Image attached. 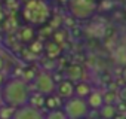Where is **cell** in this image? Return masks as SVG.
<instances>
[{
	"instance_id": "2",
	"label": "cell",
	"mask_w": 126,
	"mask_h": 119,
	"mask_svg": "<svg viewBox=\"0 0 126 119\" xmlns=\"http://www.w3.org/2000/svg\"><path fill=\"white\" fill-rule=\"evenodd\" d=\"M52 15L50 5L46 0H27L21 6V17L25 21V24L31 27H40L45 25Z\"/></svg>"
},
{
	"instance_id": "15",
	"label": "cell",
	"mask_w": 126,
	"mask_h": 119,
	"mask_svg": "<svg viewBox=\"0 0 126 119\" xmlns=\"http://www.w3.org/2000/svg\"><path fill=\"white\" fill-rule=\"evenodd\" d=\"M45 98H46L45 95H42L39 92H33L31 97H30L28 104L33 106V107H36V109H39V110H42V109H45Z\"/></svg>"
},
{
	"instance_id": "27",
	"label": "cell",
	"mask_w": 126,
	"mask_h": 119,
	"mask_svg": "<svg viewBox=\"0 0 126 119\" xmlns=\"http://www.w3.org/2000/svg\"><path fill=\"white\" fill-rule=\"evenodd\" d=\"M83 119H88V118H83Z\"/></svg>"
},
{
	"instance_id": "13",
	"label": "cell",
	"mask_w": 126,
	"mask_h": 119,
	"mask_svg": "<svg viewBox=\"0 0 126 119\" xmlns=\"http://www.w3.org/2000/svg\"><path fill=\"white\" fill-rule=\"evenodd\" d=\"M62 106H64V100H62L61 97H58L56 94L47 95V97L45 98V109H46L47 112L62 109Z\"/></svg>"
},
{
	"instance_id": "10",
	"label": "cell",
	"mask_w": 126,
	"mask_h": 119,
	"mask_svg": "<svg viewBox=\"0 0 126 119\" xmlns=\"http://www.w3.org/2000/svg\"><path fill=\"white\" fill-rule=\"evenodd\" d=\"M86 103H88V106H89L91 110H98V112H99V109L105 104V101H104V94L94 89V91L91 92V95L86 98Z\"/></svg>"
},
{
	"instance_id": "8",
	"label": "cell",
	"mask_w": 126,
	"mask_h": 119,
	"mask_svg": "<svg viewBox=\"0 0 126 119\" xmlns=\"http://www.w3.org/2000/svg\"><path fill=\"white\" fill-rule=\"evenodd\" d=\"M16 36H18V39H19L22 43H28V45H30V43L36 39V28L31 27V25H28V24L21 25V27L18 28Z\"/></svg>"
},
{
	"instance_id": "16",
	"label": "cell",
	"mask_w": 126,
	"mask_h": 119,
	"mask_svg": "<svg viewBox=\"0 0 126 119\" xmlns=\"http://www.w3.org/2000/svg\"><path fill=\"white\" fill-rule=\"evenodd\" d=\"M15 110H16L15 107H11L8 104H2L0 106V119H12Z\"/></svg>"
},
{
	"instance_id": "22",
	"label": "cell",
	"mask_w": 126,
	"mask_h": 119,
	"mask_svg": "<svg viewBox=\"0 0 126 119\" xmlns=\"http://www.w3.org/2000/svg\"><path fill=\"white\" fill-rule=\"evenodd\" d=\"M8 79H6V76H5V73L3 72H0V88H2L3 85H5V82H6Z\"/></svg>"
},
{
	"instance_id": "25",
	"label": "cell",
	"mask_w": 126,
	"mask_h": 119,
	"mask_svg": "<svg viewBox=\"0 0 126 119\" xmlns=\"http://www.w3.org/2000/svg\"><path fill=\"white\" fill-rule=\"evenodd\" d=\"M122 79H123V82L126 83V66H125L123 70H122Z\"/></svg>"
},
{
	"instance_id": "1",
	"label": "cell",
	"mask_w": 126,
	"mask_h": 119,
	"mask_svg": "<svg viewBox=\"0 0 126 119\" xmlns=\"http://www.w3.org/2000/svg\"><path fill=\"white\" fill-rule=\"evenodd\" d=\"M3 104H8L11 107L19 109L22 106H27L31 97V91L27 82H24L21 78H11L5 82V85L0 88Z\"/></svg>"
},
{
	"instance_id": "7",
	"label": "cell",
	"mask_w": 126,
	"mask_h": 119,
	"mask_svg": "<svg viewBox=\"0 0 126 119\" xmlns=\"http://www.w3.org/2000/svg\"><path fill=\"white\" fill-rule=\"evenodd\" d=\"M55 94L58 97H61L64 101L68 100V98H71V97H74V82H71L68 79L61 80L59 83H56Z\"/></svg>"
},
{
	"instance_id": "19",
	"label": "cell",
	"mask_w": 126,
	"mask_h": 119,
	"mask_svg": "<svg viewBox=\"0 0 126 119\" xmlns=\"http://www.w3.org/2000/svg\"><path fill=\"white\" fill-rule=\"evenodd\" d=\"M36 76H37V73H36L33 69H24L21 79H22L24 82H27V83H33V80L36 79Z\"/></svg>"
},
{
	"instance_id": "18",
	"label": "cell",
	"mask_w": 126,
	"mask_h": 119,
	"mask_svg": "<svg viewBox=\"0 0 126 119\" xmlns=\"http://www.w3.org/2000/svg\"><path fill=\"white\" fill-rule=\"evenodd\" d=\"M45 119H68V116L65 115V112L62 109L58 110H50L45 115Z\"/></svg>"
},
{
	"instance_id": "23",
	"label": "cell",
	"mask_w": 126,
	"mask_h": 119,
	"mask_svg": "<svg viewBox=\"0 0 126 119\" xmlns=\"http://www.w3.org/2000/svg\"><path fill=\"white\" fill-rule=\"evenodd\" d=\"M3 69H5V58L0 55V72H3Z\"/></svg>"
},
{
	"instance_id": "21",
	"label": "cell",
	"mask_w": 126,
	"mask_h": 119,
	"mask_svg": "<svg viewBox=\"0 0 126 119\" xmlns=\"http://www.w3.org/2000/svg\"><path fill=\"white\" fill-rule=\"evenodd\" d=\"M119 100L120 101H123V103H126V85L125 86H122L120 89H119Z\"/></svg>"
},
{
	"instance_id": "12",
	"label": "cell",
	"mask_w": 126,
	"mask_h": 119,
	"mask_svg": "<svg viewBox=\"0 0 126 119\" xmlns=\"http://www.w3.org/2000/svg\"><path fill=\"white\" fill-rule=\"evenodd\" d=\"M92 91H94V88H92L91 82H88V80H85V79L74 83V95H76V97H80V98H85V100H86V98L91 95Z\"/></svg>"
},
{
	"instance_id": "9",
	"label": "cell",
	"mask_w": 126,
	"mask_h": 119,
	"mask_svg": "<svg viewBox=\"0 0 126 119\" xmlns=\"http://www.w3.org/2000/svg\"><path fill=\"white\" fill-rule=\"evenodd\" d=\"M43 52L46 54V58L47 60H56L61 54H62V45H59V43H56L55 40H47L46 43H45V49H43Z\"/></svg>"
},
{
	"instance_id": "11",
	"label": "cell",
	"mask_w": 126,
	"mask_h": 119,
	"mask_svg": "<svg viewBox=\"0 0 126 119\" xmlns=\"http://www.w3.org/2000/svg\"><path fill=\"white\" fill-rule=\"evenodd\" d=\"M65 75H67L68 80H71V82L76 83V82L83 80V78H85V69L80 64H71V66H68Z\"/></svg>"
},
{
	"instance_id": "6",
	"label": "cell",
	"mask_w": 126,
	"mask_h": 119,
	"mask_svg": "<svg viewBox=\"0 0 126 119\" xmlns=\"http://www.w3.org/2000/svg\"><path fill=\"white\" fill-rule=\"evenodd\" d=\"M12 119H45V113L30 104L22 106L15 110Z\"/></svg>"
},
{
	"instance_id": "5",
	"label": "cell",
	"mask_w": 126,
	"mask_h": 119,
	"mask_svg": "<svg viewBox=\"0 0 126 119\" xmlns=\"http://www.w3.org/2000/svg\"><path fill=\"white\" fill-rule=\"evenodd\" d=\"M31 85L34 88V92H39L45 97L55 94V89H56V83L52 78V73L45 72V70L37 73V76H36V79L33 80Z\"/></svg>"
},
{
	"instance_id": "20",
	"label": "cell",
	"mask_w": 126,
	"mask_h": 119,
	"mask_svg": "<svg viewBox=\"0 0 126 119\" xmlns=\"http://www.w3.org/2000/svg\"><path fill=\"white\" fill-rule=\"evenodd\" d=\"M119 100V94L114 91H107L104 92V101L105 104H116V101Z\"/></svg>"
},
{
	"instance_id": "26",
	"label": "cell",
	"mask_w": 126,
	"mask_h": 119,
	"mask_svg": "<svg viewBox=\"0 0 126 119\" xmlns=\"http://www.w3.org/2000/svg\"><path fill=\"white\" fill-rule=\"evenodd\" d=\"M3 104V101H2V94H0V106H2Z\"/></svg>"
},
{
	"instance_id": "14",
	"label": "cell",
	"mask_w": 126,
	"mask_h": 119,
	"mask_svg": "<svg viewBox=\"0 0 126 119\" xmlns=\"http://www.w3.org/2000/svg\"><path fill=\"white\" fill-rule=\"evenodd\" d=\"M99 116H101V119H114L117 116L116 104H104L99 109Z\"/></svg>"
},
{
	"instance_id": "3",
	"label": "cell",
	"mask_w": 126,
	"mask_h": 119,
	"mask_svg": "<svg viewBox=\"0 0 126 119\" xmlns=\"http://www.w3.org/2000/svg\"><path fill=\"white\" fill-rule=\"evenodd\" d=\"M62 110L65 112L68 119H83V118H88L89 112H91L86 100L80 98V97H76V95L64 101Z\"/></svg>"
},
{
	"instance_id": "4",
	"label": "cell",
	"mask_w": 126,
	"mask_h": 119,
	"mask_svg": "<svg viewBox=\"0 0 126 119\" xmlns=\"http://www.w3.org/2000/svg\"><path fill=\"white\" fill-rule=\"evenodd\" d=\"M96 11V0H68V12L77 20H88Z\"/></svg>"
},
{
	"instance_id": "24",
	"label": "cell",
	"mask_w": 126,
	"mask_h": 119,
	"mask_svg": "<svg viewBox=\"0 0 126 119\" xmlns=\"http://www.w3.org/2000/svg\"><path fill=\"white\" fill-rule=\"evenodd\" d=\"M5 22V14L2 12V9H0V28H2V24Z\"/></svg>"
},
{
	"instance_id": "17",
	"label": "cell",
	"mask_w": 126,
	"mask_h": 119,
	"mask_svg": "<svg viewBox=\"0 0 126 119\" xmlns=\"http://www.w3.org/2000/svg\"><path fill=\"white\" fill-rule=\"evenodd\" d=\"M28 49H30L33 54L39 55V54L43 52V49H45V43H43L42 40H39V39H34V40L28 45Z\"/></svg>"
}]
</instances>
